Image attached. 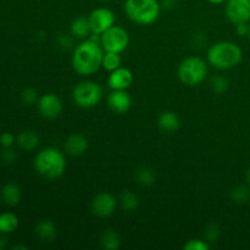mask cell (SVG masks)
<instances>
[{
    "label": "cell",
    "mask_w": 250,
    "mask_h": 250,
    "mask_svg": "<svg viewBox=\"0 0 250 250\" xmlns=\"http://www.w3.org/2000/svg\"><path fill=\"white\" fill-rule=\"evenodd\" d=\"M0 198L2 202L9 207H16L21 202L22 193L21 189L15 183H6L0 190Z\"/></svg>",
    "instance_id": "17"
},
{
    "label": "cell",
    "mask_w": 250,
    "mask_h": 250,
    "mask_svg": "<svg viewBox=\"0 0 250 250\" xmlns=\"http://www.w3.org/2000/svg\"><path fill=\"white\" fill-rule=\"evenodd\" d=\"M107 106L115 114H126L132 106V98L126 90H111L107 95Z\"/></svg>",
    "instance_id": "13"
},
{
    "label": "cell",
    "mask_w": 250,
    "mask_h": 250,
    "mask_svg": "<svg viewBox=\"0 0 250 250\" xmlns=\"http://www.w3.org/2000/svg\"><path fill=\"white\" fill-rule=\"evenodd\" d=\"M39 142H41L39 136L37 134V132L32 131V129H24V131L20 132L19 136L16 137L17 146L26 151H31L38 148Z\"/></svg>",
    "instance_id": "16"
},
{
    "label": "cell",
    "mask_w": 250,
    "mask_h": 250,
    "mask_svg": "<svg viewBox=\"0 0 250 250\" xmlns=\"http://www.w3.org/2000/svg\"><path fill=\"white\" fill-rule=\"evenodd\" d=\"M247 37H248V38L250 39V23H249V31H248V36H247Z\"/></svg>",
    "instance_id": "36"
},
{
    "label": "cell",
    "mask_w": 250,
    "mask_h": 250,
    "mask_svg": "<svg viewBox=\"0 0 250 250\" xmlns=\"http://www.w3.org/2000/svg\"><path fill=\"white\" fill-rule=\"evenodd\" d=\"M158 126L161 131L166 132V133H172L180 128L181 120L176 112L164 111L159 115Z\"/></svg>",
    "instance_id": "15"
},
{
    "label": "cell",
    "mask_w": 250,
    "mask_h": 250,
    "mask_svg": "<svg viewBox=\"0 0 250 250\" xmlns=\"http://www.w3.org/2000/svg\"><path fill=\"white\" fill-rule=\"evenodd\" d=\"M15 143H16V137L11 132H4V133H1V137H0V146H4V149L12 148Z\"/></svg>",
    "instance_id": "30"
},
{
    "label": "cell",
    "mask_w": 250,
    "mask_h": 250,
    "mask_svg": "<svg viewBox=\"0 0 250 250\" xmlns=\"http://www.w3.org/2000/svg\"><path fill=\"white\" fill-rule=\"evenodd\" d=\"M231 198L237 204H246L250 200V188L246 186H237L232 189Z\"/></svg>",
    "instance_id": "25"
},
{
    "label": "cell",
    "mask_w": 250,
    "mask_h": 250,
    "mask_svg": "<svg viewBox=\"0 0 250 250\" xmlns=\"http://www.w3.org/2000/svg\"><path fill=\"white\" fill-rule=\"evenodd\" d=\"M19 227V217L12 212L0 214V233L9 234L15 232Z\"/></svg>",
    "instance_id": "21"
},
{
    "label": "cell",
    "mask_w": 250,
    "mask_h": 250,
    "mask_svg": "<svg viewBox=\"0 0 250 250\" xmlns=\"http://www.w3.org/2000/svg\"><path fill=\"white\" fill-rule=\"evenodd\" d=\"M249 31V23H238L236 24V32L238 36L247 37Z\"/></svg>",
    "instance_id": "32"
},
{
    "label": "cell",
    "mask_w": 250,
    "mask_h": 250,
    "mask_svg": "<svg viewBox=\"0 0 250 250\" xmlns=\"http://www.w3.org/2000/svg\"><path fill=\"white\" fill-rule=\"evenodd\" d=\"M211 89L217 94H224L229 89V81L224 76H215L211 78Z\"/></svg>",
    "instance_id": "26"
},
{
    "label": "cell",
    "mask_w": 250,
    "mask_h": 250,
    "mask_svg": "<svg viewBox=\"0 0 250 250\" xmlns=\"http://www.w3.org/2000/svg\"><path fill=\"white\" fill-rule=\"evenodd\" d=\"M33 165L42 177L56 180L65 173L67 164L62 151L56 148H45L37 154Z\"/></svg>",
    "instance_id": "3"
},
{
    "label": "cell",
    "mask_w": 250,
    "mask_h": 250,
    "mask_svg": "<svg viewBox=\"0 0 250 250\" xmlns=\"http://www.w3.org/2000/svg\"><path fill=\"white\" fill-rule=\"evenodd\" d=\"M92 36L78 44L72 54V67L81 76H90L102 67L105 51L100 45V36Z\"/></svg>",
    "instance_id": "1"
},
{
    "label": "cell",
    "mask_w": 250,
    "mask_h": 250,
    "mask_svg": "<svg viewBox=\"0 0 250 250\" xmlns=\"http://www.w3.org/2000/svg\"><path fill=\"white\" fill-rule=\"evenodd\" d=\"M129 44V34L124 27L112 26L109 29L100 34V45L104 51L111 53H122L126 50Z\"/></svg>",
    "instance_id": "7"
},
{
    "label": "cell",
    "mask_w": 250,
    "mask_h": 250,
    "mask_svg": "<svg viewBox=\"0 0 250 250\" xmlns=\"http://www.w3.org/2000/svg\"><path fill=\"white\" fill-rule=\"evenodd\" d=\"M183 249L185 250H209L210 247L209 244L207 243L203 239H189L187 243L183 246Z\"/></svg>",
    "instance_id": "28"
},
{
    "label": "cell",
    "mask_w": 250,
    "mask_h": 250,
    "mask_svg": "<svg viewBox=\"0 0 250 250\" xmlns=\"http://www.w3.org/2000/svg\"><path fill=\"white\" fill-rule=\"evenodd\" d=\"M102 67L104 70L109 71V72L121 67V56H120V54L111 53V51H105L104 58H103Z\"/></svg>",
    "instance_id": "23"
},
{
    "label": "cell",
    "mask_w": 250,
    "mask_h": 250,
    "mask_svg": "<svg viewBox=\"0 0 250 250\" xmlns=\"http://www.w3.org/2000/svg\"><path fill=\"white\" fill-rule=\"evenodd\" d=\"M125 12L137 24H150L158 20L161 5L159 0H126Z\"/></svg>",
    "instance_id": "4"
},
{
    "label": "cell",
    "mask_w": 250,
    "mask_h": 250,
    "mask_svg": "<svg viewBox=\"0 0 250 250\" xmlns=\"http://www.w3.org/2000/svg\"><path fill=\"white\" fill-rule=\"evenodd\" d=\"M100 246L102 248L106 250H116L121 246V239L117 232H115L114 229H106V231L103 232L100 234Z\"/></svg>",
    "instance_id": "20"
},
{
    "label": "cell",
    "mask_w": 250,
    "mask_h": 250,
    "mask_svg": "<svg viewBox=\"0 0 250 250\" xmlns=\"http://www.w3.org/2000/svg\"><path fill=\"white\" fill-rule=\"evenodd\" d=\"M133 82V73L126 67H119L111 71L107 78V84L111 90H127Z\"/></svg>",
    "instance_id": "12"
},
{
    "label": "cell",
    "mask_w": 250,
    "mask_h": 250,
    "mask_svg": "<svg viewBox=\"0 0 250 250\" xmlns=\"http://www.w3.org/2000/svg\"><path fill=\"white\" fill-rule=\"evenodd\" d=\"M225 12L232 23H249L250 0H227Z\"/></svg>",
    "instance_id": "9"
},
{
    "label": "cell",
    "mask_w": 250,
    "mask_h": 250,
    "mask_svg": "<svg viewBox=\"0 0 250 250\" xmlns=\"http://www.w3.org/2000/svg\"><path fill=\"white\" fill-rule=\"evenodd\" d=\"M243 60V50L238 44L221 41L212 44L208 50V61L217 70H231Z\"/></svg>",
    "instance_id": "2"
},
{
    "label": "cell",
    "mask_w": 250,
    "mask_h": 250,
    "mask_svg": "<svg viewBox=\"0 0 250 250\" xmlns=\"http://www.w3.org/2000/svg\"><path fill=\"white\" fill-rule=\"evenodd\" d=\"M178 78L186 85H198L207 78L208 65L202 58L188 56L181 61L177 70Z\"/></svg>",
    "instance_id": "5"
},
{
    "label": "cell",
    "mask_w": 250,
    "mask_h": 250,
    "mask_svg": "<svg viewBox=\"0 0 250 250\" xmlns=\"http://www.w3.org/2000/svg\"><path fill=\"white\" fill-rule=\"evenodd\" d=\"M71 34L78 39L89 38V34H92L89 19L84 16H80L73 20L71 23Z\"/></svg>",
    "instance_id": "18"
},
{
    "label": "cell",
    "mask_w": 250,
    "mask_h": 250,
    "mask_svg": "<svg viewBox=\"0 0 250 250\" xmlns=\"http://www.w3.org/2000/svg\"><path fill=\"white\" fill-rule=\"evenodd\" d=\"M37 106L42 116L48 120H54L62 114V102L54 93H46L39 97Z\"/></svg>",
    "instance_id": "10"
},
{
    "label": "cell",
    "mask_w": 250,
    "mask_h": 250,
    "mask_svg": "<svg viewBox=\"0 0 250 250\" xmlns=\"http://www.w3.org/2000/svg\"><path fill=\"white\" fill-rule=\"evenodd\" d=\"M12 249H27L26 247H22V246H15L12 247Z\"/></svg>",
    "instance_id": "35"
},
{
    "label": "cell",
    "mask_w": 250,
    "mask_h": 250,
    "mask_svg": "<svg viewBox=\"0 0 250 250\" xmlns=\"http://www.w3.org/2000/svg\"><path fill=\"white\" fill-rule=\"evenodd\" d=\"M208 1H210V2H211V4L220 5V4H224V2H226L227 0H208Z\"/></svg>",
    "instance_id": "33"
},
{
    "label": "cell",
    "mask_w": 250,
    "mask_h": 250,
    "mask_svg": "<svg viewBox=\"0 0 250 250\" xmlns=\"http://www.w3.org/2000/svg\"><path fill=\"white\" fill-rule=\"evenodd\" d=\"M36 233L42 241L53 242L58 236V229L50 220H42L37 224Z\"/></svg>",
    "instance_id": "19"
},
{
    "label": "cell",
    "mask_w": 250,
    "mask_h": 250,
    "mask_svg": "<svg viewBox=\"0 0 250 250\" xmlns=\"http://www.w3.org/2000/svg\"><path fill=\"white\" fill-rule=\"evenodd\" d=\"M120 204L127 212H133L138 209L139 199L132 190H125L120 197Z\"/></svg>",
    "instance_id": "22"
},
{
    "label": "cell",
    "mask_w": 250,
    "mask_h": 250,
    "mask_svg": "<svg viewBox=\"0 0 250 250\" xmlns=\"http://www.w3.org/2000/svg\"><path fill=\"white\" fill-rule=\"evenodd\" d=\"M21 102L26 105H33L38 103V93L33 88H24L21 92Z\"/></svg>",
    "instance_id": "27"
},
{
    "label": "cell",
    "mask_w": 250,
    "mask_h": 250,
    "mask_svg": "<svg viewBox=\"0 0 250 250\" xmlns=\"http://www.w3.org/2000/svg\"><path fill=\"white\" fill-rule=\"evenodd\" d=\"M16 159H17L16 151L12 150L11 148H5V150L1 153L2 163L7 164V165H10V164H14L15 161H16Z\"/></svg>",
    "instance_id": "31"
},
{
    "label": "cell",
    "mask_w": 250,
    "mask_h": 250,
    "mask_svg": "<svg viewBox=\"0 0 250 250\" xmlns=\"http://www.w3.org/2000/svg\"><path fill=\"white\" fill-rule=\"evenodd\" d=\"M136 180L142 186L154 185L156 180L155 171L150 167H141L136 172Z\"/></svg>",
    "instance_id": "24"
},
{
    "label": "cell",
    "mask_w": 250,
    "mask_h": 250,
    "mask_svg": "<svg viewBox=\"0 0 250 250\" xmlns=\"http://www.w3.org/2000/svg\"><path fill=\"white\" fill-rule=\"evenodd\" d=\"M103 98V88L93 81H83L72 90V99L77 106L90 109L100 103Z\"/></svg>",
    "instance_id": "6"
},
{
    "label": "cell",
    "mask_w": 250,
    "mask_h": 250,
    "mask_svg": "<svg viewBox=\"0 0 250 250\" xmlns=\"http://www.w3.org/2000/svg\"><path fill=\"white\" fill-rule=\"evenodd\" d=\"M0 137H1V132H0Z\"/></svg>",
    "instance_id": "37"
},
{
    "label": "cell",
    "mask_w": 250,
    "mask_h": 250,
    "mask_svg": "<svg viewBox=\"0 0 250 250\" xmlns=\"http://www.w3.org/2000/svg\"><path fill=\"white\" fill-rule=\"evenodd\" d=\"M220 227L216 224H211L205 229V237L209 242H216L220 237Z\"/></svg>",
    "instance_id": "29"
},
{
    "label": "cell",
    "mask_w": 250,
    "mask_h": 250,
    "mask_svg": "<svg viewBox=\"0 0 250 250\" xmlns=\"http://www.w3.org/2000/svg\"><path fill=\"white\" fill-rule=\"evenodd\" d=\"M88 146V139L85 138L83 134L75 133L71 134L65 142V151L67 155L71 156H80L87 151Z\"/></svg>",
    "instance_id": "14"
},
{
    "label": "cell",
    "mask_w": 250,
    "mask_h": 250,
    "mask_svg": "<svg viewBox=\"0 0 250 250\" xmlns=\"http://www.w3.org/2000/svg\"><path fill=\"white\" fill-rule=\"evenodd\" d=\"M117 208V200L111 193L102 192L95 195L92 200V211L98 217H109Z\"/></svg>",
    "instance_id": "11"
},
{
    "label": "cell",
    "mask_w": 250,
    "mask_h": 250,
    "mask_svg": "<svg viewBox=\"0 0 250 250\" xmlns=\"http://www.w3.org/2000/svg\"><path fill=\"white\" fill-rule=\"evenodd\" d=\"M88 19H89L92 34H97V36L103 34L106 29L115 24L114 12L106 7H98L93 10Z\"/></svg>",
    "instance_id": "8"
},
{
    "label": "cell",
    "mask_w": 250,
    "mask_h": 250,
    "mask_svg": "<svg viewBox=\"0 0 250 250\" xmlns=\"http://www.w3.org/2000/svg\"><path fill=\"white\" fill-rule=\"evenodd\" d=\"M247 182H248V185L250 187V167L248 168V171H247Z\"/></svg>",
    "instance_id": "34"
}]
</instances>
